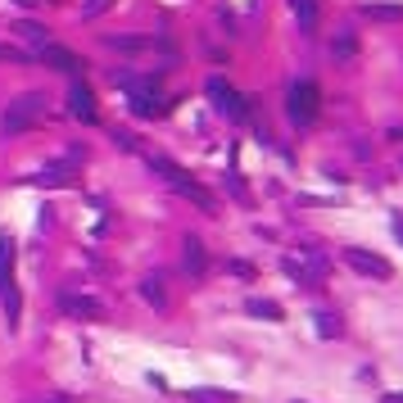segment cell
<instances>
[{"label":"cell","mask_w":403,"mask_h":403,"mask_svg":"<svg viewBox=\"0 0 403 403\" xmlns=\"http://www.w3.org/2000/svg\"><path fill=\"white\" fill-rule=\"evenodd\" d=\"M381 403H403V390H399V395H386V399H381Z\"/></svg>","instance_id":"484cf974"},{"label":"cell","mask_w":403,"mask_h":403,"mask_svg":"<svg viewBox=\"0 0 403 403\" xmlns=\"http://www.w3.org/2000/svg\"><path fill=\"white\" fill-rule=\"evenodd\" d=\"M331 55H335V59H353V55H358V36H353V32H340V36L331 41Z\"/></svg>","instance_id":"d6986e66"},{"label":"cell","mask_w":403,"mask_h":403,"mask_svg":"<svg viewBox=\"0 0 403 403\" xmlns=\"http://www.w3.org/2000/svg\"><path fill=\"white\" fill-rule=\"evenodd\" d=\"M318 335H322V340H335V335H344L340 318H335V313H318Z\"/></svg>","instance_id":"ffe728a7"},{"label":"cell","mask_w":403,"mask_h":403,"mask_svg":"<svg viewBox=\"0 0 403 403\" xmlns=\"http://www.w3.org/2000/svg\"><path fill=\"white\" fill-rule=\"evenodd\" d=\"M295 18H299V32H318V0H290Z\"/></svg>","instance_id":"4fadbf2b"},{"label":"cell","mask_w":403,"mask_h":403,"mask_svg":"<svg viewBox=\"0 0 403 403\" xmlns=\"http://www.w3.org/2000/svg\"><path fill=\"white\" fill-rule=\"evenodd\" d=\"M36 186H50V190H69V186H78V159H64V163H50V168H41L36 172Z\"/></svg>","instance_id":"30bf717a"},{"label":"cell","mask_w":403,"mask_h":403,"mask_svg":"<svg viewBox=\"0 0 403 403\" xmlns=\"http://www.w3.org/2000/svg\"><path fill=\"white\" fill-rule=\"evenodd\" d=\"M141 299L155 304V309H168V290H163V276H146V281H141Z\"/></svg>","instance_id":"5bb4252c"},{"label":"cell","mask_w":403,"mask_h":403,"mask_svg":"<svg viewBox=\"0 0 403 403\" xmlns=\"http://www.w3.org/2000/svg\"><path fill=\"white\" fill-rule=\"evenodd\" d=\"M344 263L353 267L358 276H376V281H390L395 276V267H390V258L372 254V249H344Z\"/></svg>","instance_id":"52a82bcc"},{"label":"cell","mask_w":403,"mask_h":403,"mask_svg":"<svg viewBox=\"0 0 403 403\" xmlns=\"http://www.w3.org/2000/svg\"><path fill=\"white\" fill-rule=\"evenodd\" d=\"M104 45H109V50H127V55H146V50L172 55V45L163 41L159 32H141V36H132V32H113V36H104Z\"/></svg>","instance_id":"8992f818"},{"label":"cell","mask_w":403,"mask_h":403,"mask_svg":"<svg viewBox=\"0 0 403 403\" xmlns=\"http://www.w3.org/2000/svg\"><path fill=\"white\" fill-rule=\"evenodd\" d=\"M190 403H241V395H232V390H208V386H199V390H190Z\"/></svg>","instance_id":"2e32d148"},{"label":"cell","mask_w":403,"mask_h":403,"mask_svg":"<svg viewBox=\"0 0 403 403\" xmlns=\"http://www.w3.org/2000/svg\"><path fill=\"white\" fill-rule=\"evenodd\" d=\"M41 118H45V95L41 91H27V95H18V100H9L5 118H0V132H5V136H18V132L36 127Z\"/></svg>","instance_id":"7a4b0ae2"},{"label":"cell","mask_w":403,"mask_h":403,"mask_svg":"<svg viewBox=\"0 0 403 403\" xmlns=\"http://www.w3.org/2000/svg\"><path fill=\"white\" fill-rule=\"evenodd\" d=\"M285 113H290V122L295 127H313L318 122V113H322V91H318V82H295L290 86V95H285Z\"/></svg>","instance_id":"3957f363"},{"label":"cell","mask_w":403,"mask_h":403,"mask_svg":"<svg viewBox=\"0 0 403 403\" xmlns=\"http://www.w3.org/2000/svg\"><path fill=\"white\" fill-rule=\"evenodd\" d=\"M32 55L27 50H18V45H0V64H27Z\"/></svg>","instance_id":"44dd1931"},{"label":"cell","mask_w":403,"mask_h":403,"mask_svg":"<svg viewBox=\"0 0 403 403\" xmlns=\"http://www.w3.org/2000/svg\"><path fill=\"white\" fill-rule=\"evenodd\" d=\"M395 236H399V241H403V218H395Z\"/></svg>","instance_id":"4316f807"},{"label":"cell","mask_w":403,"mask_h":403,"mask_svg":"<svg viewBox=\"0 0 403 403\" xmlns=\"http://www.w3.org/2000/svg\"><path fill=\"white\" fill-rule=\"evenodd\" d=\"M36 59L45 64V69H55V73H64V78H78V73L86 69V64L78 59L73 50H64V45H55V41H45V45H36Z\"/></svg>","instance_id":"ba28073f"},{"label":"cell","mask_w":403,"mask_h":403,"mask_svg":"<svg viewBox=\"0 0 403 403\" xmlns=\"http://www.w3.org/2000/svg\"><path fill=\"white\" fill-rule=\"evenodd\" d=\"M208 100H213V109L222 113V118H232V122H245L249 118V109H245V95L236 91L232 82H222V78H208Z\"/></svg>","instance_id":"277c9868"},{"label":"cell","mask_w":403,"mask_h":403,"mask_svg":"<svg viewBox=\"0 0 403 403\" xmlns=\"http://www.w3.org/2000/svg\"><path fill=\"white\" fill-rule=\"evenodd\" d=\"M227 272H232V276H245V281H254V267H249L245 258H227Z\"/></svg>","instance_id":"7402d4cb"},{"label":"cell","mask_w":403,"mask_h":403,"mask_svg":"<svg viewBox=\"0 0 403 403\" xmlns=\"http://www.w3.org/2000/svg\"><path fill=\"white\" fill-rule=\"evenodd\" d=\"M59 309L78 322H104L109 318V304L95 299V295H73V290H59Z\"/></svg>","instance_id":"5b68a950"},{"label":"cell","mask_w":403,"mask_h":403,"mask_svg":"<svg viewBox=\"0 0 403 403\" xmlns=\"http://www.w3.org/2000/svg\"><path fill=\"white\" fill-rule=\"evenodd\" d=\"M69 113L78 122H86V127H91V122H100V109H95V91L86 82H78L73 78V86H69Z\"/></svg>","instance_id":"9c48e42d"},{"label":"cell","mask_w":403,"mask_h":403,"mask_svg":"<svg viewBox=\"0 0 403 403\" xmlns=\"http://www.w3.org/2000/svg\"><path fill=\"white\" fill-rule=\"evenodd\" d=\"M227 190H232V195L241 199V204H249V190H245V181L236 177V172H232V177H227Z\"/></svg>","instance_id":"cb8c5ba5"},{"label":"cell","mask_w":403,"mask_h":403,"mask_svg":"<svg viewBox=\"0 0 403 403\" xmlns=\"http://www.w3.org/2000/svg\"><path fill=\"white\" fill-rule=\"evenodd\" d=\"M245 313H249V318H267V322H281L285 318L276 299H258V295H249V299H245Z\"/></svg>","instance_id":"7c38bea8"},{"label":"cell","mask_w":403,"mask_h":403,"mask_svg":"<svg viewBox=\"0 0 403 403\" xmlns=\"http://www.w3.org/2000/svg\"><path fill=\"white\" fill-rule=\"evenodd\" d=\"M14 32L23 36L27 45H45V41H50V36H45V27H41V23H32V18H23V23H14Z\"/></svg>","instance_id":"ac0fdd59"},{"label":"cell","mask_w":403,"mask_h":403,"mask_svg":"<svg viewBox=\"0 0 403 403\" xmlns=\"http://www.w3.org/2000/svg\"><path fill=\"white\" fill-rule=\"evenodd\" d=\"M113 141H118L122 150H136V136H132V132H113Z\"/></svg>","instance_id":"d4e9b609"},{"label":"cell","mask_w":403,"mask_h":403,"mask_svg":"<svg viewBox=\"0 0 403 403\" xmlns=\"http://www.w3.org/2000/svg\"><path fill=\"white\" fill-rule=\"evenodd\" d=\"M14 5H36V0H14Z\"/></svg>","instance_id":"f1b7e54d"},{"label":"cell","mask_w":403,"mask_h":403,"mask_svg":"<svg viewBox=\"0 0 403 403\" xmlns=\"http://www.w3.org/2000/svg\"><path fill=\"white\" fill-rule=\"evenodd\" d=\"M50 403H78V399H50Z\"/></svg>","instance_id":"83f0119b"},{"label":"cell","mask_w":403,"mask_h":403,"mask_svg":"<svg viewBox=\"0 0 403 403\" xmlns=\"http://www.w3.org/2000/svg\"><path fill=\"white\" fill-rule=\"evenodd\" d=\"M109 5H113V0H86V5H82V18H100Z\"/></svg>","instance_id":"603a6c76"},{"label":"cell","mask_w":403,"mask_h":403,"mask_svg":"<svg viewBox=\"0 0 403 403\" xmlns=\"http://www.w3.org/2000/svg\"><path fill=\"white\" fill-rule=\"evenodd\" d=\"M181 267H186L190 276H204L208 272V249H204L199 236H186V241H181Z\"/></svg>","instance_id":"8fae6325"},{"label":"cell","mask_w":403,"mask_h":403,"mask_svg":"<svg viewBox=\"0 0 403 403\" xmlns=\"http://www.w3.org/2000/svg\"><path fill=\"white\" fill-rule=\"evenodd\" d=\"M14 281V241L9 236H0V285Z\"/></svg>","instance_id":"e0dca14e"},{"label":"cell","mask_w":403,"mask_h":403,"mask_svg":"<svg viewBox=\"0 0 403 403\" xmlns=\"http://www.w3.org/2000/svg\"><path fill=\"white\" fill-rule=\"evenodd\" d=\"M146 163H150V172H159L163 181H168L172 190H177L181 199H190V204H199L204 213H218V199H213V190H204L195 177H190L186 168H177L172 159H163V155H146Z\"/></svg>","instance_id":"6da1fadb"},{"label":"cell","mask_w":403,"mask_h":403,"mask_svg":"<svg viewBox=\"0 0 403 403\" xmlns=\"http://www.w3.org/2000/svg\"><path fill=\"white\" fill-rule=\"evenodd\" d=\"M362 18H372V23H403V5H362Z\"/></svg>","instance_id":"9a60e30c"}]
</instances>
